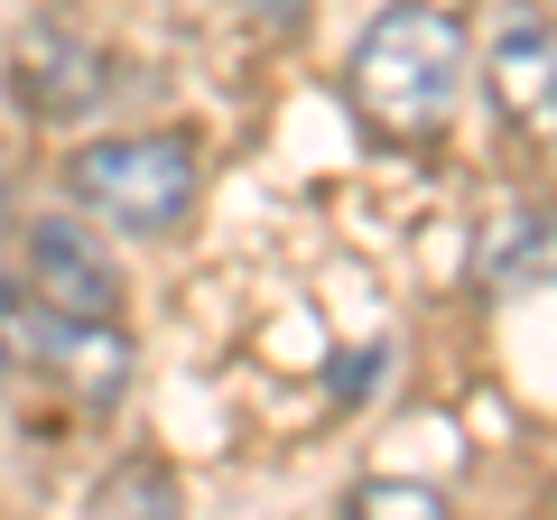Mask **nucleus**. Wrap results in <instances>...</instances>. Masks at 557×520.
Instances as JSON below:
<instances>
[{
  "label": "nucleus",
  "mask_w": 557,
  "mask_h": 520,
  "mask_svg": "<svg viewBox=\"0 0 557 520\" xmlns=\"http://www.w3.org/2000/svg\"><path fill=\"white\" fill-rule=\"evenodd\" d=\"M465 75H474V38H465L456 10H437V0H391V10H372V28L344 57V102H354V121L372 140L418 149V140H437L446 121H456Z\"/></svg>",
  "instance_id": "1"
},
{
  "label": "nucleus",
  "mask_w": 557,
  "mask_h": 520,
  "mask_svg": "<svg viewBox=\"0 0 557 520\" xmlns=\"http://www.w3.org/2000/svg\"><path fill=\"white\" fill-rule=\"evenodd\" d=\"M65 196H75L94 223H112V233L159 242V233H177L186 205H196V140H177V131L84 140L75 159H65Z\"/></svg>",
  "instance_id": "2"
},
{
  "label": "nucleus",
  "mask_w": 557,
  "mask_h": 520,
  "mask_svg": "<svg viewBox=\"0 0 557 520\" xmlns=\"http://www.w3.org/2000/svg\"><path fill=\"white\" fill-rule=\"evenodd\" d=\"M121 84V57L75 20V10H38L10 38V102L28 121H84L102 94Z\"/></svg>",
  "instance_id": "3"
},
{
  "label": "nucleus",
  "mask_w": 557,
  "mask_h": 520,
  "mask_svg": "<svg viewBox=\"0 0 557 520\" xmlns=\"http://www.w3.org/2000/svg\"><path fill=\"white\" fill-rule=\"evenodd\" d=\"M483 94L520 140H557V28L530 0H511L483 38Z\"/></svg>",
  "instance_id": "4"
},
{
  "label": "nucleus",
  "mask_w": 557,
  "mask_h": 520,
  "mask_svg": "<svg viewBox=\"0 0 557 520\" xmlns=\"http://www.w3.org/2000/svg\"><path fill=\"white\" fill-rule=\"evenodd\" d=\"M28 307L65 325H112L121 270L84 223H28Z\"/></svg>",
  "instance_id": "5"
},
{
  "label": "nucleus",
  "mask_w": 557,
  "mask_h": 520,
  "mask_svg": "<svg viewBox=\"0 0 557 520\" xmlns=\"http://www.w3.org/2000/svg\"><path fill=\"white\" fill-rule=\"evenodd\" d=\"M20 344L47 354V372H57L84 409H112L121 381H131V335H121V325H65V317H38V307H28Z\"/></svg>",
  "instance_id": "6"
},
{
  "label": "nucleus",
  "mask_w": 557,
  "mask_h": 520,
  "mask_svg": "<svg viewBox=\"0 0 557 520\" xmlns=\"http://www.w3.org/2000/svg\"><path fill=\"white\" fill-rule=\"evenodd\" d=\"M474 270H483V288H502V298L548 288V280H557V223H548V214H502L493 233H483Z\"/></svg>",
  "instance_id": "7"
},
{
  "label": "nucleus",
  "mask_w": 557,
  "mask_h": 520,
  "mask_svg": "<svg viewBox=\"0 0 557 520\" xmlns=\"http://www.w3.org/2000/svg\"><path fill=\"white\" fill-rule=\"evenodd\" d=\"M102 520H186L177 483H168V465H131V474L102 493Z\"/></svg>",
  "instance_id": "8"
},
{
  "label": "nucleus",
  "mask_w": 557,
  "mask_h": 520,
  "mask_svg": "<svg viewBox=\"0 0 557 520\" xmlns=\"http://www.w3.org/2000/svg\"><path fill=\"white\" fill-rule=\"evenodd\" d=\"M344 511H354V520H446V502L428 493V483H391V474H381V483H354Z\"/></svg>",
  "instance_id": "9"
},
{
  "label": "nucleus",
  "mask_w": 557,
  "mask_h": 520,
  "mask_svg": "<svg viewBox=\"0 0 557 520\" xmlns=\"http://www.w3.org/2000/svg\"><path fill=\"white\" fill-rule=\"evenodd\" d=\"M20 325H28V298L0 288V372H10V354H20Z\"/></svg>",
  "instance_id": "10"
},
{
  "label": "nucleus",
  "mask_w": 557,
  "mask_h": 520,
  "mask_svg": "<svg viewBox=\"0 0 557 520\" xmlns=\"http://www.w3.org/2000/svg\"><path fill=\"white\" fill-rule=\"evenodd\" d=\"M242 10H251L260 28H298L307 20V0H242Z\"/></svg>",
  "instance_id": "11"
},
{
  "label": "nucleus",
  "mask_w": 557,
  "mask_h": 520,
  "mask_svg": "<svg viewBox=\"0 0 557 520\" xmlns=\"http://www.w3.org/2000/svg\"><path fill=\"white\" fill-rule=\"evenodd\" d=\"M0 233H10V177H0Z\"/></svg>",
  "instance_id": "12"
}]
</instances>
